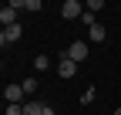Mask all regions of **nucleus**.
Here are the masks:
<instances>
[{
	"label": "nucleus",
	"instance_id": "2eb2a0df",
	"mask_svg": "<svg viewBox=\"0 0 121 115\" xmlns=\"http://www.w3.org/2000/svg\"><path fill=\"white\" fill-rule=\"evenodd\" d=\"M114 115H121V108H114Z\"/></svg>",
	"mask_w": 121,
	"mask_h": 115
},
{
	"label": "nucleus",
	"instance_id": "f257e3e1",
	"mask_svg": "<svg viewBox=\"0 0 121 115\" xmlns=\"http://www.w3.org/2000/svg\"><path fill=\"white\" fill-rule=\"evenodd\" d=\"M24 88H20V85H7V88H4V102L7 105H24Z\"/></svg>",
	"mask_w": 121,
	"mask_h": 115
},
{
	"label": "nucleus",
	"instance_id": "0eeeda50",
	"mask_svg": "<svg viewBox=\"0 0 121 115\" xmlns=\"http://www.w3.org/2000/svg\"><path fill=\"white\" fill-rule=\"evenodd\" d=\"M87 41H94V44H101V41H108V31H104V24H94L87 31Z\"/></svg>",
	"mask_w": 121,
	"mask_h": 115
},
{
	"label": "nucleus",
	"instance_id": "423d86ee",
	"mask_svg": "<svg viewBox=\"0 0 121 115\" xmlns=\"http://www.w3.org/2000/svg\"><path fill=\"white\" fill-rule=\"evenodd\" d=\"M0 24H4V27H13V24H17V10H13L10 4L0 7Z\"/></svg>",
	"mask_w": 121,
	"mask_h": 115
},
{
	"label": "nucleus",
	"instance_id": "6e6552de",
	"mask_svg": "<svg viewBox=\"0 0 121 115\" xmlns=\"http://www.w3.org/2000/svg\"><path fill=\"white\" fill-rule=\"evenodd\" d=\"M24 115H44V105L40 102H24Z\"/></svg>",
	"mask_w": 121,
	"mask_h": 115
},
{
	"label": "nucleus",
	"instance_id": "9d476101",
	"mask_svg": "<svg viewBox=\"0 0 121 115\" xmlns=\"http://www.w3.org/2000/svg\"><path fill=\"white\" fill-rule=\"evenodd\" d=\"M20 88H24V95H34V91H37V81H34V78H24Z\"/></svg>",
	"mask_w": 121,
	"mask_h": 115
},
{
	"label": "nucleus",
	"instance_id": "1a4fd4ad",
	"mask_svg": "<svg viewBox=\"0 0 121 115\" xmlns=\"http://www.w3.org/2000/svg\"><path fill=\"white\" fill-rule=\"evenodd\" d=\"M47 68H51V58L47 54H37L34 58V71H47Z\"/></svg>",
	"mask_w": 121,
	"mask_h": 115
},
{
	"label": "nucleus",
	"instance_id": "7ed1b4c3",
	"mask_svg": "<svg viewBox=\"0 0 121 115\" xmlns=\"http://www.w3.org/2000/svg\"><path fill=\"white\" fill-rule=\"evenodd\" d=\"M20 37H24V27H20V24H13V27H4V34H0V44L7 48V44H13V41H20Z\"/></svg>",
	"mask_w": 121,
	"mask_h": 115
},
{
	"label": "nucleus",
	"instance_id": "20e7f679",
	"mask_svg": "<svg viewBox=\"0 0 121 115\" xmlns=\"http://www.w3.org/2000/svg\"><path fill=\"white\" fill-rule=\"evenodd\" d=\"M67 58H71V61H87V44H84V41H74V44L67 48Z\"/></svg>",
	"mask_w": 121,
	"mask_h": 115
},
{
	"label": "nucleus",
	"instance_id": "ddd939ff",
	"mask_svg": "<svg viewBox=\"0 0 121 115\" xmlns=\"http://www.w3.org/2000/svg\"><path fill=\"white\" fill-rule=\"evenodd\" d=\"M81 20L87 24V31H91V27H94V24H98V17H94V14H91V10H84V17H81Z\"/></svg>",
	"mask_w": 121,
	"mask_h": 115
},
{
	"label": "nucleus",
	"instance_id": "9b49d317",
	"mask_svg": "<svg viewBox=\"0 0 121 115\" xmlns=\"http://www.w3.org/2000/svg\"><path fill=\"white\" fill-rule=\"evenodd\" d=\"M84 10H91V14H98V10H104V0H87V7Z\"/></svg>",
	"mask_w": 121,
	"mask_h": 115
},
{
	"label": "nucleus",
	"instance_id": "f03ea898",
	"mask_svg": "<svg viewBox=\"0 0 121 115\" xmlns=\"http://www.w3.org/2000/svg\"><path fill=\"white\" fill-rule=\"evenodd\" d=\"M60 17H67V20H74V17H84V7L78 4V0H64V4H60Z\"/></svg>",
	"mask_w": 121,
	"mask_h": 115
},
{
	"label": "nucleus",
	"instance_id": "4468645a",
	"mask_svg": "<svg viewBox=\"0 0 121 115\" xmlns=\"http://www.w3.org/2000/svg\"><path fill=\"white\" fill-rule=\"evenodd\" d=\"M7 115H24V105H7Z\"/></svg>",
	"mask_w": 121,
	"mask_h": 115
},
{
	"label": "nucleus",
	"instance_id": "f8f14e48",
	"mask_svg": "<svg viewBox=\"0 0 121 115\" xmlns=\"http://www.w3.org/2000/svg\"><path fill=\"white\" fill-rule=\"evenodd\" d=\"M91 102H94V88H84L81 91V105H91Z\"/></svg>",
	"mask_w": 121,
	"mask_h": 115
},
{
	"label": "nucleus",
	"instance_id": "39448f33",
	"mask_svg": "<svg viewBox=\"0 0 121 115\" xmlns=\"http://www.w3.org/2000/svg\"><path fill=\"white\" fill-rule=\"evenodd\" d=\"M57 71H60V78H74V75H78V61H71V58L64 54L60 64H57Z\"/></svg>",
	"mask_w": 121,
	"mask_h": 115
}]
</instances>
